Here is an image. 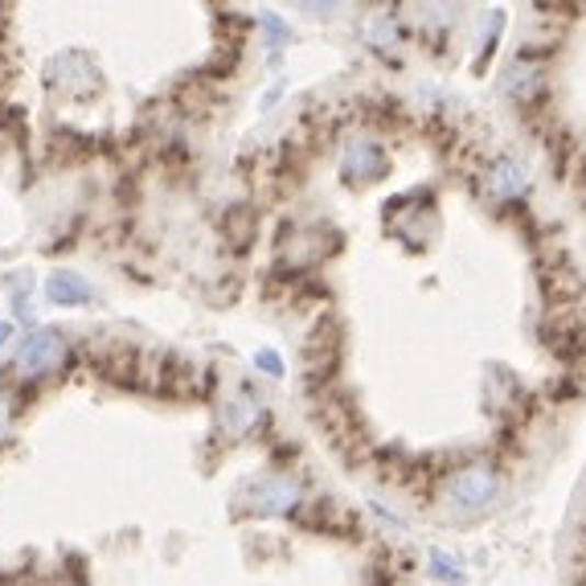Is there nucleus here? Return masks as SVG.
<instances>
[{
  "label": "nucleus",
  "mask_w": 586,
  "mask_h": 586,
  "mask_svg": "<svg viewBox=\"0 0 586 586\" xmlns=\"http://www.w3.org/2000/svg\"><path fill=\"white\" fill-rule=\"evenodd\" d=\"M262 418V406L250 394H234V398H226V406H222V427H226V435H247L259 427Z\"/></svg>",
  "instance_id": "nucleus-13"
},
{
  "label": "nucleus",
  "mask_w": 586,
  "mask_h": 586,
  "mask_svg": "<svg viewBox=\"0 0 586 586\" xmlns=\"http://www.w3.org/2000/svg\"><path fill=\"white\" fill-rule=\"evenodd\" d=\"M533 275H538L541 300L550 304V312L578 308V304L586 300L583 271L566 259V250L550 247V243H541V247L533 250Z\"/></svg>",
  "instance_id": "nucleus-2"
},
{
  "label": "nucleus",
  "mask_w": 586,
  "mask_h": 586,
  "mask_svg": "<svg viewBox=\"0 0 586 586\" xmlns=\"http://www.w3.org/2000/svg\"><path fill=\"white\" fill-rule=\"evenodd\" d=\"M390 172V153L377 136H353L340 156V177L349 185H373Z\"/></svg>",
  "instance_id": "nucleus-6"
},
{
  "label": "nucleus",
  "mask_w": 586,
  "mask_h": 586,
  "mask_svg": "<svg viewBox=\"0 0 586 586\" xmlns=\"http://www.w3.org/2000/svg\"><path fill=\"white\" fill-rule=\"evenodd\" d=\"M562 181H566V185H571V193H574V201H578V205H583L586 210V156L578 153L571 160V169L562 172Z\"/></svg>",
  "instance_id": "nucleus-16"
},
{
  "label": "nucleus",
  "mask_w": 586,
  "mask_h": 586,
  "mask_svg": "<svg viewBox=\"0 0 586 586\" xmlns=\"http://www.w3.org/2000/svg\"><path fill=\"white\" fill-rule=\"evenodd\" d=\"M238 505H247L255 517H288L300 505V484L288 476L255 480V484H247V493H243Z\"/></svg>",
  "instance_id": "nucleus-9"
},
{
  "label": "nucleus",
  "mask_w": 586,
  "mask_h": 586,
  "mask_svg": "<svg viewBox=\"0 0 586 586\" xmlns=\"http://www.w3.org/2000/svg\"><path fill=\"white\" fill-rule=\"evenodd\" d=\"M541 340H545V349L566 365V370H578V361L586 357V320L578 308H562V312H550L545 320H541Z\"/></svg>",
  "instance_id": "nucleus-4"
},
{
  "label": "nucleus",
  "mask_w": 586,
  "mask_h": 586,
  "mask_svg": "<svg viewBox=\"0 0 586 586\" xmlns=\"http://www.w3.org/2000/svg\"><path fill=\"white\" fill-rule=\"evenodd\" d=\"M222 234H226V243L234 250H247L255 243V234H259V214H255V205H230L226 217H222Z\"/></svg>",
  "instance_id": "nucleus-12"
},
{
  "label": "nucleus",
  "mask_w": 586,
  "mask_h": 586,
  "mask_svg": "<svg viewBox=\"0 0 586 586\" xmlns=\"http://www.w3.org/2000/svg\"><path fill=\"white\" fill-rule=\"evenodd\" d=\"M255 365H259L262 373H271V377H279V373H283V361H279L275 353H259V357H255Z\"/></svg>",
  "instance_id": "nucleus-19"
},
{
  "label": "nucleus",
  "mask_w": 586,
  "mask_h": 586,
  "mask_svg": "<svg viewBox=\"0 0 586 586\" xmlns=\"http://www.w3.org/2000/svg\"><path fill=\"white\" fill-rule=\"evenodd\" d=\"M328 247H340L337 234H325L316 226H292L279 238V262H283L288 275H300V271H308L312 262L328 259Z\"/></svg>",
  "instance_id": "nucleus-5"
},
{
  "label": "nucleus",
  "mask_w": 586,
  "mask_h": 586,
  "mask_svg": "<svg viewBox=\"0 0 586 586\" xmlns=\"http://www.w3.org/2000/svg\"><path fill=\"white\" fill-rule=\"evenodd\" d=\"M42 586H82V583H66V578H54V583H42Z\"/></svg>",
  "instance_id": "nucleus-22"
},
{
  "label": "nucleus",
  "mask_w": 586,
  "mask_h": 586,
  "mask_svg": "<svg viewBox=\"0 0 586 586\" xmlns=\"http://www.w3.org/2000/svg\"><path fill=\"white\" fill-rule=\"evenodd\" d=\"M500 91L509 94L512 103H521L525 111H538L550 103V87H545V63H525L512 58L500 75Z\"/></svg>",
  "instance_id": "nucleus-8"
},
{
  "label": "nucleus",
  "mask_w": 586,
  "mask_h": 586,
  "mask_svg": "<svg viewBox=\"0 0 586 586\" xmlns=\"http://www.w3.org/2000/svg\"><path fill=\"white\" fill-rule=\"evenodd\" d=\"M46 295L54 304H63V308H82V304L94 300L91 283L78 275V271H54V275L46 279Z\"/></svg>",
  "instance_id": "nucleus-11"
},
{
  "label": "nucleus",
  "mask_w": 586,
  "mask_h": 586,
  "mask_svg": "<svg viewBox=\"0 0 586 586\" xmlns=\"http://www.w3.org/2000/svg\"><path fill=\"white\" fill-rule=\"evenodd\" d=\"M583 394V373L578 370H566L562 377H554V382H545V390H541V402H571Z\"/></svg>",
  "instance_id": "nucleus-15"
},
{
  "label": "nucleus",
  "mask_w": 586,
  "mask_h": 586,
  "mask_svg": "<svg viewBox=\"0 0 586 586\" xmlns=\"http://www.w3.org/2000/svg\"><path fill=\"white\" fill-rule=\"evenodd\" d=\"M54 70H58V75H63V82L66 87H75V94H87L94 87V82H99V75H94V66L87 63V58H82V54H66L63 63L54 66Z\"/></svg>",
  "instance_id": "nucleus-14"
},
{
  "label": "nucleus",
  "mask_w": 586,
  "mask_h": 586,
  "mask_svg": "<svg viewBox=\"0 0 586 586\" xmlns=\"http://www.w3.org/2000/svg\"><path fill=\"white\" fill-rule=\"evenodd\" d=\"M340 345H345V333H340L337 320H320V325L308 333L300 361H304V377H308L312 390H328V382L337 377Z\"/></svg>",
  "instance_id": "nucleus-3"
},
{
  "label": "nucleus",
  "mask_w": 586,
  "mask_h": 586,
  "mask_svg": "<svg viewBox=\"0 0 586 586\" xmlns=\"http://www.w3.org/2000/svg\"><path fill=\"white\" fill-rule=\"evenodd\" d=\"M259 21H262V33H267V46H283V42H288V37H292V33L283 30V21H279V16L262 13Z\"/></svg>",
  "instance_id": "nucleus-18"
},
{
  "label": "nucleus",
  "mask_w": 586,
  "mask_h": 586,
  "mask_svg": "<svg viewBox=\"0 0 586 586\" xmlns=\"http://www.w3.org/2000/svg\"><path fill=\"white\" fill-rule=\"evenodd\" d=\"M505 496V467H496L488 455L463 463L460 472L443 484V500L451 512H484Z\"/></svg>",
  "instance_id": "nucleus-1"
},
{
  "label": "nucleus",
  "mask_w": 586,
  "mask_h": 586,
  "mask_svg": "<svg viewBox=\"0 0 586 586\" xmlns=\"http://www.w3.org/2000/svg\"><path fill=\"white\" fill-rule=\"evenodd\" d=\"M9 337H13V325H9V320H0V345H4Z\"/></svg>",
  "instance_id": "nucleus-20"
},
{
  "label": "nucleus",
  "mask_w": 586,
  "mask_h": 586,
  "mask_svg": "<svg viewBox=\"0 0 586 586\" xmlns=\"http://www.w3.org/2000/svg\"><path fill=\"white\" fill-rule=\"evenodd\" d=\"M13 365H16V373H21L25 382H37V377H49V373H58L66 365L63 337H54V333H30V337L21 340V349H16Z\"/></svg>",
  "instance_id": "nucleus-7"
},
{
  "label": "nucleus",
  "mask_w": 586,
  "mask_h": 586,
  "mask_svg": "<svg viewBox=\"0 0 586 586\" xmlns=\"http://www.w3.org/2000/svg\"><path fill=\"white\" fill-rule=\"evenodd\" d=\"M480 189L488 193V198L496 201H521L525 189H529V169H525L517 156H496L493 165H488V172H484V181H480Z\"/></svg>",
  "instance_id": "nucleus-10"
},
{
  "label": "nucleus",
  "mask_w": 586,
  "mask_h": 586,
  "mask_svg": "<svg viewBox=\"0 0 586 586\" xmlns=\"http://www.w3.org/2000/svg\"><path fill=\"white\" fill-rule=\"evenodd\" d=\"M9 431V410H4V402H0V435Z\"/></svg>",
  "instance_id": "nucleus-21"
},
{
  "label": "nucleus",
  "mask_w": 586,
  "mask_h": 586,
  "mask_svg": "<svg viewBox=\"0 0 586 586\" xmlns=\"http://www.w3.org/2000/svg\"><path fill=\"white\" fill-rule=\"evenodd\" d=\"M431 574H439L443 583H463L460 562H451V557H443V554H431Z\"/></svg>",
  "instance_id": "nucleus-17"
}]
</instances>
